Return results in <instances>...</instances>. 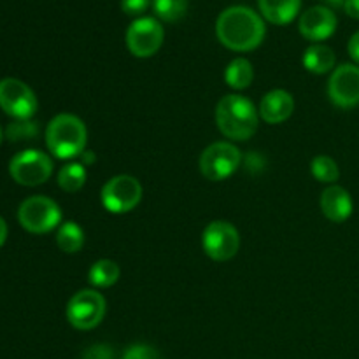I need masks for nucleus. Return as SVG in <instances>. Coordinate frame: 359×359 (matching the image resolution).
I'll use <instances>...</instances> for the list:
<instances>
[{"instance_id": "1", "label": "nucleus", "mask_w": 359, "mask_h": 359, "mask_svg": "<svg viewBox=\"0 0 359 359\" xmlns=\"http://www.w3.org/2000/svg\"><path fill=\"white\" fill-rule=\"evenodd\" d=\"M265 34L263 18L248 6H231L217 16V39L231 51H252L262 44Z\"/></svg>"}, {"instance_id": "2", "label": "nucleus", "mask_w": 359, "mask_h": 359, "mask_svg": "<svg viewBox=\"0 0 359 359\" xmlns=\"http://www.w3.org/2000/svg\"><path fill=\"white\" fill-rule=\"evenodd\" d=\"M216 123L219 132L228 139L248 140L258 130L259 112L249 98L226 95L216 107Z\"/></svg>"}, {"instance_id": "3", "label": "nucleus", "mask_w": 359, "mask_h": 359, "mask_svg": "<svg viewBox=\"0 0 359 359\" xmlns=\"http://www.w3.org/2000/svg\"><path fill=\"white\" fill-rule=\"evenodd\" d=\"M86 125L74 114L55 116L46 128V144L49 153L58 160H70L86 149Z\"/></svg>"}, {"instance_id": "4", "label": "nucleus", "mask_w": 359, "mask_h": 359, "mask_svg": "<svg viewBox=\"0 0 359 359\" xmlns=\"http://www.w3.org/2000/svg\"><path fill=\"white\" fill-rule=\"evenodd\" d=\"M18 221L30 233H49L62 223V210L53 198L35 195L21 202Z\"/></svg>"}, {"instance_id": "5", "label": "nucleus", "mask_w": 359, "mask_h": 359, "mask_svg": "<svg viewBox=\"0 0 359 359\" xmlns=\"http://www.w3.org/2000/svg\"><path fill=\"white\" fill-rule=\"evenodd\" d=\"M9 174L21 186H28V188L41 186L51 177L53 160L42 151H21L11 160Z\"/></svg>"}, {"instance_id": "6", "label": "nucleus", "mask_w": 359, "mask_h": 359, "mask_svg": "<svg viewBox=\"0 0 359 359\" xmlns=\"http://www.w3.org/2000/svg\"><path fill=\"white\" fill-rule=\"evenodd\" d=\"M102 205L112 214H125L135 209L142 200V186L132 175H116L109 179L100 193Z\"/></svg>"}, {"instance_id": "7", "label": "nucleus", "mask_w": 359, "mask_h": 359, "mask_svg": "<svg viewBox=\"0 0 359 359\" xmlns=\"http://www.w3.org/2000/svg\"><path fill=\"white\" fill-rule=\"evenodd\" d=\"M242 154L230 142H214L200 156V170L209 181H224L241 167Z\"/></svg>"}, {"instance_id": "8", "label": "nucleus", "mask_w": 359, "mask_h": 359, "mask_svg": "<svg viewBox=\"0 0 359 359\" xmlns=\"http://www.w3.org/2000/svg\"><path fill=\"white\" fill-rule=\"evenodd\" d=\"M105 316V298L95 290L77 291L67 304V319L76 330H93Z\"/></svg>"}, {"instance_id": "9", "label": "nucleus", "mask_w": 359, "mask_h": 359, "mask_svg": "<svg viewBox=\"0 0 359 359\" xmlns=\"http://www.w3.org/2000/svg\"><path fill=\"white\" fill-rule=\"evenodd\" d=\"M202 245L205 255L214 262H228L241 248L238 230L228 221H212L203 230Z\"/></svg>"}, {"instance_id": "10", "label": "nucleus", "mask_w": 359, "mask_h": 359, "mask_svg": "<svg viewBox=\"0 0 359 359\" xmlns=\"http://www.w3.org/2000/svg\"><path fill=\"white\" fill-rule=\"evenodd\" d=\"M0 107L16 119H30L37 112L39 102L27 83L6 77L0 81Z\"/></svg>"}, {"instance_id": "11", "label": "nucleus", "mask_w": 359, "mask_h": 359, "mask_svg": "<svg viewBox=\"0 0 359 359\" xmlns=\"http://www.w3.org/2000/svg\"><path fill=\"white\" fill-rule=\"evenodd\" d=\"M165 32L158 20L149 16L137 18L126 30V46L137 58H149L163 44Z\"/></svg>"}, {"instance_id": "12", "label": "nucleus", "mask_w": 359, "mask_h": 359, "mask_svg": "<svg viewBox=\"0 0 359 359\" xmlns=\"http://www.w3.org/2000/svg\"><path fill=\"white\" fill-rule=\"evenodd\" d=\"M328 97L340 109L359 105V65L344 63L333 70L328 81Z\"/></svg>"}, {"instance_id": "13", "label": "nucleus", "mask_w": 359, "mask_h": 359, "mask_svg": "<svg viewBox=\"0 0 359 359\" xmlns=\"http://www.w3.org/2000/svg\"><path fill=\"white\" fill-rule=\"evenodd\" d=\"M300 34L312 42H321L332 37L337 30V16L330 7L314 6L305 11L298 21Z\"/></svg>"}, {"instance_id": "14", "label": "nucleus", "mask_w": 359, "mask_h": 359, "mask_svg": "<svg viewBox=\"0 0 359 359\" xmlns=\"http://www.w3.org/2000/svg\"><path fill=\"white\" fill-rule=\"evenodd\" d=\"M294 111V100L290 91L272 90L263 97L259 104V118L265 119L269 125H279L287 121Z\"/></svg>"}, {"instance_id": "15", "label": "nucleus", "mask_w": 359, "mask_h": 359, "mask_svg": "<svg viewBox=\"0 0 359 359\" xmlns=\"http://www.w3.org/2000/svg\"><path fill=\"white\" fill-rule=\"evenodd\" d=\"M321 210L333 223H344L353 214V198L342 186L332 184L323 191Z\"/></svg>"}, {"instance_id": "16", "label": "nucleus", "mask_w": 359, "mask_h": 359, "mask_svg": "<svg viewBox=\"0 0 359 359\" xmlns=\"http://www.w3.org/2000/svg\"><path fill=\"white\" fill-rule=\"evenodd\" d=\"M263 18L273 25H287L300 13L302 0H258Z\"/></svg>"}, {"instance_id": "17", "label": "nucleus", "mask_w": 359, "mask_h": 359, "mask_svg": "<svg viewBox=\"0 0 359 359\" xmlns=\"http://www.w3.org/2000/svg\"><path fill=\"white\" fill-rule=\"evenodd\" d=\"M337 56L330 46L312 44L304 53V67L312 74H326L333 70Z\"/></svg>"}, {"instance_id": "18", "label": "nucleus", "mask_w": 359, "mask_h": 359, "mask_svg": "<svg viewBox=\"0 0 359 359\" xmlns=\"http://www.w3.org/2000/svg\"><path fill=\"white\" fill-rule=\"evenodd\" d=\"M56 245L63 252H69V255L77 252L84 245L83 228L76 221H65V223H62L58 226V231H56Z\"/></svg>"}, {"instance_id": "19", "label": "nucleus", "mask_w": 359, "mask_h": 359, "mask_svg": "<svg viewBox=\"0 0 359 359\" xmlns=\"http://www.w3.org/2000/svg\"><path fill=\"white\" fill-rule=\"evenodd\" d=\"M119 276H121V270L118 263L112 259H98L90 269L88 279L95 287H111L118 283Z\"/></svg>"}, {"instance_id": "20", "label": "nucleus", "mask_w": 359, "mask_h": 359, "mask_svg": "<svg viewBox=\"0 0 359 359\" xmlns=\"http://www.w3.org/2000/svg\"><path fill=\"white\" fill-rule=\"evenodd\" d=\"M252 77H255V70H252L251 62L245 58L231 60L230 65L224 70V81L233 90H245L252 83Z\"/></svg>"}, {"instance_id": "21", "label": "nucleus", "mask_w": 359, "mask_h": 359, "mask_svg": "<svg viewBox=\"0 0 359 359\" xmlns=\"http://www.w3.org/2000/svg\"><path fill=\"white\" fill-rule=\"evenodd\" d=\"M86 175L83 163H67L58 172V186L67 193H77L86 184Z\"/></svg>"}, {"instance_id": "22", "label": "nucleus", "mask_w": 359, "mask_h": 359, "mask_svg": "<svg viewBox=\"0 0 359 359\" xmlns=\"http://www.w3.org/2000/svg\"><path fill=\"white\" fill-rule=\"evenodd\" d=\"M153 9L160 20L175 23L188 13V0H153Z\"/></svg>"}, {"instance_id": "23", "label": "nucleus", "mask_w": 359, "mask_h": 359, "mask_svg": "<svg viewBox=\"0 0 359 359\" xmlns=\"http://www.w3.org/2000/svg\"><path fill=\"white\" fill-rule=\"evenodd\" d=\"M311 170L312 175L318 179L319 182H326V184H333V182L339 181L340 177V170H339V165L333 158L325 156H316L311 163Z\"/></svg>"}, {"instance_id": "24", "label": "nucleus", "mask_w": 359, "mask_h": 359, "mask_svg": "<svg viewBox=\"0 0 359 359\" xmlns=\"http://www.w3.org/2000/svg\"><path fill=\"white\" fill-rule=\"evenodd\" d=\"M37 123L30 121V119H16L14 123H11L7 126L6 133L9 137V140L18 142V140H30L37 135Z\"/></svg>"}, {"instance_id": "25", "label": "nucleus", "mask_w": 359, "mask_h": 359, "mask_svg": "<svg viewBox=\"0 0 359 359\" xmlns=\"http://www.w3.org/2000/svg\"><path fill=\"white\" fill-rule=\"evenodd\" d=\"M123 359H161L160 353L154 347L146 346V344H135L130 346L123 354Z\"/></svg>"}, {"instance_id": "26", "label": "nucleus", "mask_w": 359, "mask_h": 359, "mask_svg": "<svg viewBox=\"0 0 359 359\" xmlns=\"http://www.w3.org/2000/svg\"><path fill=\"white\" fill-rule=\"evenodd\" d=\"M81 359H114V351L105 344H97V346L88 347Z\"/></svg>"}, {"instance_id": "27", "label": "nucleus", "mask_w": 359, "mask_h": 359, "mask_svg": "<svg viewBox=\"0 0 359 359\" xmlns=\"http://www.w3.org/2000/svg\"><path fill=\"white\" fill-rule=\"evenodd\" d=\"M151 6V0H121V9L128 16H140Z\"/></svg>"}, {"instance_id": "28", "label": "nucleus", "mask_w": 359, "mask_h": 359, "mask_svg": "<svg viewBox=\"0 0 359 359\" xmlns=\"http://www.w3.org/2000/svg\"><path fill=\"white\" fill-rule=\"evenodd\" d=\"M347 49H349L351 58H353L354 62L359 63V30L356 32V34L353 35V37H351L349 46H347Z\"/></svg>"}, {"instance_id": "29", "label": "nucleus", "mask_w": 359, "mask_h": 359, "mask_svg": "<svg viewBox=\"0 0 359 359\" xmlns=\"http://www.w3.org/2000/svg\"><path fill=\"white\" fill-rule=\"evenodd\" d=\"M344 11H346L351 18H354V20H359V0H346Z\"/></svg>"}, {"instance_id": "30", "label": "nucleus", "mask_w": 359, "mask_h": 359, "mask_svg": "<svg viewBox=\"0 0 359 359\" xmlns=\"http://www.w3.org/2000/svg\"><path fill=\"white\" fill-rule=\"evenodd\" d=\"M6 238H7V224H6V221L0 217V248L4 245Z\"/></svg>"}, {"instance_id": "31", "label": "nucleus", "mask_w": 359, "mask_h": 359, "mask_svg": "<svg viewBox=\"0 0 359 359\" xmlns=\"http://www.w3.org/2000/svg\"><path fill=\"white\" fill-rule=\"evenodd\" d=\"M328 6H333V7H342L344 4H346V0H325Z\"/></svg>"}, {"instance_id": "32", "label": "nucleus", "mask_w": 359, "mask_h": 359, "mask_svg": "<svg viewBox=\"0 0 359 359\" xmlns=\"http://www.w3.org/2000/svg\"><path fill=\"white\" fill-rule=\"evenodd\" d=\"M2 137H4V132H2V128H0V144H2Z\"/></svg>"}]
</instances>
